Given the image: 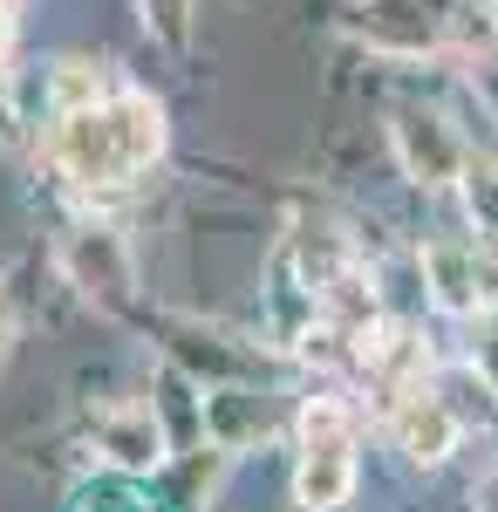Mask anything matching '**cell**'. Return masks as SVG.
Segmentation results:
<instances>
[{
	"label": "cell",
	"mask_w": 498,
	"mask_h": 512,
	"mask_svg": "<svg viewBox=\"0 0 498 512\" xmlns=\"http://www.w3.org/2000/svg\"><path fill=\"white\" fill-rule=\"evenodd\" d=\"M451 192H458V205H464V226L498 239V158H478V151H471V164H464V178Z\"/></svg>",
	"instance_id": "9c48e42d"
},
{
	"label": "cell",
	"mask_w": 498,
	"mask_h": 512,
	"mask_svg": "<svg viewBox=\"0 0 498 512\" xmlns=\"http://www.w3.org/2000/svg\"><path fill=\"white\" fill-rule=\"evenodd\" d=\"M14 355V294H7V280H0V362Z\"/></svg>",
	"instance_id": "4fadbf2b"
},
{
	"label": "cell",
	"mask_w": 498,
	"mask_h": 512,
	"mask_svg": "<svg viewBox=\"0 0 498 512\" xmlns=\"http://www.w3.org/2000/svg\"><path fill=\"white\" fill-rule=\"evenodd\" d=\"M383 417H389V437H396V451H403L417 472H437V465L458 451V437H464V417L451 410V396L437 390V383H417L410 396H396Z\"/></svg>",
	"instance_id": "ba28073f"
},
{
	"label": "cell",
	"mask_w": 498,
	"mask_h": 512,
	"mask_svg": "<svg viewBox=\"0 0 498 512\" xmlns=\"http://www.w3.org/2000/svg\"><path fill=\"white\" fill-rule=\"evenodd\" d=\"M348 41L383 62H451V14L444 0H355Z\"/></svg>",
	"instance_id": "5b68a950"
},
{
	"label": "cell",
	"mask_w": 498,
	"mask_h": 512,
	"mask_svg": "<svg viewBox=\"0 0 498 512\" xmlns=\"http://www.w3.org/2000/svg\"><path fill=\"white\" fill-rule=\"evenodd\" d=\"M362 485V417L342 390H314L294 410V506L342 512Z\"/></svg>",
	"instance_id": "7a4b0ae2"
},
{
	"label": "cell",
	"mask_w": 498,
	"mask_h": 512,
	"mask_svg": "<svg viewBox=\"0 0 498 512\" xmlns=\"http://www.w3.org/2000/svg\"><path fill=\"white\" fill-rule=\"evenodd\" d=\"M55 267L76 287L82 308H96V315H130V308H137V246H130V233H123L116 219H103V212L62 226Z\"/></svg>",
	"instance_id": "3957f363"
},
{
	"label": "cell",
	"mask_w": 498,
	"mask_h": 512,
	"mask_svg": "<svg viewBox=\"0 0 498 512\" xmlns=\"http://www.w3.org/2000/svg\"><path fill=\"white\" fill-rule=\"evenodd\" d=\"M464 362H471V376L498 396V308H485V315L471 321V349H464Z\"/></svg>",
	"instance_id": "8fae6325"
},
{
	"label": "cell",
	"mask_w": 498,
	"mask_h": 512,
	"mask_svg": "<svg viewBox=\"0 0 498 512\" xmlns=\"http://www.w3.org/2000/svg\"><path fill=\"white\" fill-rule=\"evenodd\" d=\"M171 151V110L137 82H110L103 96L41 117V158L76 198H116L144 185Z\"/></svg>",
	"instance_id": "6da1fadb"
},
{
	"label": "cell",
	"mask_w": 498,
	"mask_h": 512,
	"mask_svg": "<svg viewBox=\"0 0 498 512\" xmlns=\"http://www.w3.org/2000/svg\"><path fill=\"white\" fill-rule=\"evenodd\" d=\"M417 274H423V287H430V301H437V315L478 321L485 308H498V239L471 233V226H464V233L423 239Z\"/></svg>",
	"instance_id": "277c9868"
},
{
	"label": "cell",
	"mask_w": 498,
	"mask_h": 512,
	"mask_svg": "<svg viewBox=\"0 0 498 512\" xmlns=\"http://www.w3.org/2000/svg\"><path fill=\"white\" fill-rule=\"evenodd\" d=\"M471 512H498V465L478 472V485H471Z\"/></svg>",
	"instance_id": "7c38bea8"
},
{
	"label": "cell",
	"mask_w": 498,
	"mask_h": 512,
	"mask_svg": "<svg viewBox=\"0 0 498 512\" xmlns=\"http://www.w3.org/2000/svg\"><path fill=\"white\" fill-rule=\"evenodd\" d=\"M89 451L123 478H144L164 465V451H171V437H164V417H157L151 403H137V396H116L103 403L96 417H89Z\"/></svg>",
	"instance_id": "52a82bcc"
},
{
	"label": "cell",
	"mask_w": 498,
	"mask_h": 512,
	"mask_svg": "<svg viewBox=\"0 0 498 512\" xmlns=\"http://www.w3.org/2000/svg\"><path fill=\"white\" fill-rule=\"evenodd\" d=\"M137 21H144V35H151L157 48L185 55L198 41V0H137Z\"/></svg>",
	"instance_id": "30bf717a"
},
{
	"label": "cell",
	"mask_w": 498,
	"mask_h": 512,
	"mask_svg": "<svg viewBox=\"0 0 498 512\" xmlns=\"http://www.w3.org/2000/svg\"><path fill=\"white\" fill-rule=\"evenodd\" d=\"M389 158L417 192H451L471 164V144L437 103H389Z\"/></svg>",
	"instance_id": "8992f818"
},
{
	"label": "cell",
	"mask_w": 498,
	"mask_h": 512,
	"mask_svg": "<svg viewBox=\"0 0 498 512\" xmlns=\"http://www.w3.org/2000/svg\"><path fill=\"white\" fill-rule=\"evenodd\" d=\"M14 62V0H0V76Z\"/></svg>",
	"instance_id": "5bb4252c"
}]
</instances>
